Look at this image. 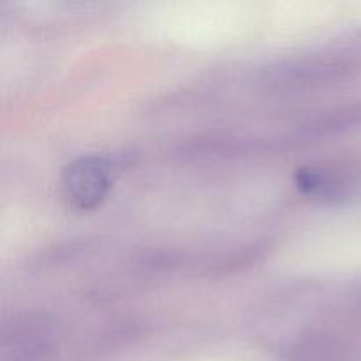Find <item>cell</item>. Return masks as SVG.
<instances>
[{"mask_svg":"<svg viewBox=\"0 0 361 361\" xmlns=\"http://www.w3.org/2000/svg\"><path fill=\"white\" fill-rule=\"evenodd\" d=\"M113 182V162L104 155H81L63 168L62 190L78 210H92L108 194Z\"/></svg>","mask_w":361,"mask_h":361,"instance_id":"cell-1","label":"cell"},{"mask_svg":"<svg viewBox=\"0 0 361 361\" xmlns=\"http://www.w3.org/2000/svg\"><path fill=\"white\" fill-rule=\"evenodd\" d=\"M351 69L348 56L338 53H324L305 59L288 60L267 73V85L279 90L319 87L344 76Z\"/></svg>","mask_w":361,"mask_h":361,"instance_id":"cell-2","label":"cell"},{"mask_svg":"<svg viewBox=\"0 0 361 361\" xmlns=\"http://www.w3.org/2000/svg\"><path fill=\"white\" fill-rule=\"evenodd\" d=\"M53 331L44 316L14 317L2 328L4 361H44L53 351Z\"/></svg>","mask_w":361,"mask_h":361,"instance_id":"cell-3","label":"cell"},{"mask_svg":"<svg viewBox=\"0 0 361 361\" xmlns=\"http://www.w3.org/2000/svg\"><path fill=\"white\" fill-rule=\"evenodd\" d=\"M295 185L307 196L323 201H342L351 194L355 178L345 169L305 166L295 171Z\"/></svg>","mask_w":361,"mask_h":361,"instance_id":"cell-4","label":"cell"},{"mask_svg":"<svg viewBox=\"0 0 361 361\" xmlns=\"http://www.w3.org/2000/svg\"><path fill=\"white\" fill-rule=\"evenodd\" d=\"M361 123V101L355 104H344L338 108L328 109V111L319 113L303 123L298 136L302 137H321L330 136V134L338 133V130L349 129L353 126Z\"/></svg>","mask_w":361,"mask_h":361,"instance_id":"cell-5","label":"cell"}]
</instances>
